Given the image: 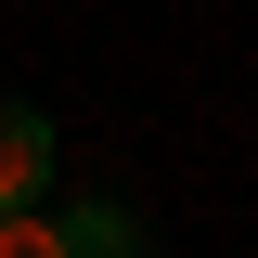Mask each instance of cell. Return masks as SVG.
<instances>
[{"instance_id":"cell-1","label":"cell","mask_w":258,"mask_h":258,"mask_svg":"<svg viewBox=\"0 0 258 258\" xmlns=\"http://www.w3.org/2000/svg\"><path fill=\"white\" fill-rule=\"evenodd\" d=\"M39 181H52V116L0 103V207H39Z\"/></svg>"},{"instance_id":"cell-2","label":"cell","mask_w":258,"mask_h":258,"mask_svg":"<svg viewBox=\"0 0 258 258\" xmlns=\"http://www.w3.org/2000/svg\"><path fill=\"white\" fill-rule=\"evenodd\" d=\"M0 258H78V232L52 207H0Z\"/></svg>"},{"instance_id":"cell-3","label":"cell","mask_w":258,"mask_h":258,"mask_svg":"<svg viewBox=\"0 0 258 258\" xmlns=\"http://www.w3.org/2000/svg\"><path fill=\"white\" fill-rule=\"evenodd\" d=\"M78 258H142V220H129V207H78Z\"/></svg>"}]
</instances>
